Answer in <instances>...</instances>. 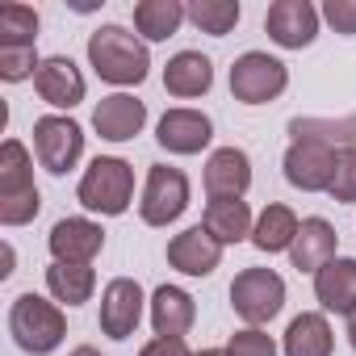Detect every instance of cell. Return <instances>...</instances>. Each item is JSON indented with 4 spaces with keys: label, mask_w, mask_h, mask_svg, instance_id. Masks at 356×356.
<instances>
[{
    "label": "cell",
    "mask_w": 356,
    "mask_h": 356,
    "mask_svg": "<svg viewBox=\"0 0 356 356\" xmlns=\"http://www.w3.org/2000/svg\"><path fill=\"white\" fill-rule=\"evenodd\" d=\"M88 63L92 72L105 80V84H118V88H134L147 80L151 72V51L138 34H130L126 26H101L88 34Z\"/></svg>",
    "instance_id": "obj_1"
},
{
    "label": "cell",
    "mask_w": 356,
    "mask_h": 356,
    "mask_svg": "<svg viewBox=\"0 0 356 356\" xmlns=\"http://www.w3.org/2000/svg\"><path fill=\"white\" fill-rule=\"evenodd\" d=\"M9 335H13V343L22 352L51 356L67 339V318H63L59 302H51L42 293H22L9 306Z\"/></svg>",
    "instance_id": "obj_2"
},
{
    "label": "cell",
    "mask_w": 356,
    "mask_h": 356,
    "mask_svg": "<svg viewBox=\"0 0 356 356\" xmlns=\"http://www.w3.org/2000/svg\"><path fill=\"white\" fill-rule=\"evenodd\" d=\"M76 202L88 214H105V218L126 214L134 202V168L118 155H97L76 185Z\"/></svg>",
    "instance_id": "obj_3"
},
{
    "label": "cell",
    "mask_w": 356,
    "mask_h": 356,
    "mask_svg": "<svg viewBox=\"0 0 356 356\" xmlns=\"http://www.w3.org/2000/svg\"><path fill=\"white\" fill-rule=\"evenodd\" d=\"M289 88V67L268 51H248L231 63V97L243 105H268Z\"/></svg>",
    "instance_id": "obj_4"
},
{
    "label": "cell",
    "mask_w": 356,
    "mask_h": 356,
    "mask_svg": "<svg viewBox=\"0 0 356 356\" xmlns=\"http://www.w3.org/2000/svg\"><path fill=\"white\" fill-rule=\"evenodd\" d=\"M231 306L248 327H264L285 306V281L273 268H243L231 281Z\"/></svg>",
    "instance_id": "obj_5"
},
{
    "label": "cell",
    "mask_w": 356,
    "mask_h": 356,
    "mask_svg": "<svg viewBox=\"0 0 356 356\" xmlns=\"http://www.w3.org/2000/svg\"><path fill=\"white\" fill-rule=\"evenodd\" d=\"M185 210H189V176L172 163H151L143 202H138V218L147 227H172Z\"/></svg>",
    "instance_id": "obj_6"
},
{
    "label": "cell",
    "mask_w": 356,
    "mask_h": 356,
    "mask_svg": "<svg viewBox=\"0 0 356 356\" xmlns=\"http://www.w3.org/2000/svg\"><path fill=\"white\" fill-rule=\"evenodd\" d=\"M34 155L51 176H67L84 155V130L67 113H47L34 122Z\"/></svg>",
    "instance_id": "obj_7"
},
{
    "label": "cell",
    "mask_w": 356,
    "mask_h": 356,
    "mask_svg": "<svg viewBox=\"0 0 356 356\" xmlns=\"http://www.w3.org/2000/svg\"><path fill=\"white\" fill-rule=\"evenodd\" d=\"M147 293L134 277H113L105 289H101V335L109 339H130L143 323V310H147Z\"/></svg>",
    "instance_id": "obj_8"
},
{
    "label": "cell",
    "mask_w": 356,
    "mask_h": 356,
    "mask_svg": "<svg viewBox=\"0 0 356 356\" xmlns=\"http://www.w3.org/2000/svg\"><path fill=\"white\" fill-rule=\"evenodd\" d=\"M335 163H339V151H331L323 143H310V138L289 143L285 159H281L285 181L293 189H302V193H327L331 181H335Z\"/></svg>",
    "instance_id": "obj_9"
},
{
    "label": "cell",
    "mask_w": 356,
    "mask_h": 356,
    "mask_svg": "<svg viewBox=\"0 0 356 356\" xmlns=\"http://www.w3.org/2000/svg\"><path fill=\"white\" fill-rule=\"evenodd\" d=\"M318 22L323 13L310 5V0H277V5H268L264 13V30L277 47L285 51H302L318 38Z\"/></svg>",
    "instance_id": "obj_10"
},
{
    "label": "cell",
    "mask_w": 356,
    "mask_h": 356,
    "mask_svg": "<svg viewBox=\"0 0 356 356\" xmlns=\"http://www.w3.org/2000/svg\"><path fill=\"white\" fill-rule=\"evenodd\" d=\"M214 138V122L202 113V109H168L155 126V143L168 151V155H197L206 151Z\"/></svg>",
    "instance_id": "obj_11"
},
{
    "label": "cell",
    "mask_w": 356,
    "mask_h": 356,
    "mask_svg": "<svg viewBox=\"0 0 356 356\" xmlns=\"http://www.w3.org/2000/svg\"><path fill=\"white\" fill-rule=\"evenodd\" d=\"M55 264H92L105 248V231L92 218H59L47 235Z\"/></svg>",
    "instance_id": "obj_12"
},
{
    "label": "cell",
    "mask_w": 356,
    "mask_h": 356,
    "mask_svg": "<svg viewBox=\"0 0 356 356\" xmlns=\"http://www.w3.org/2000/svg\"><path fill=\"white\" fill-rule=\"evenodd\" d=\"M222 252H227V248H222L202 222L168 239V264H172L176 273H185V277H210V273L222 264Z\"/></svg>",
    "instance_id": "obj_13"
},
{
    "label": "cell",
    "mask_w": 356,
    "mask_h": 356,
    "mask_svg": "<svg viewBox=\"0 0 356 356\" xmlns=\"http://www.w3.org/2000/svg\"><path fill=\"white\" fill-rule=\"evenodd\" d=\"M143 126H147V105L130 92L101 97L97 109H92V130L105 143H130L134 134H143Z\"/></svg>",
    "instance_id": "obj_14"
},
{
    "label": "cell",
    "mask_w": 356,
    "mask_h": 356,
    "mask_svg": "<svg viewBox=\"0 0 356 356\" xmlns=\"http://www.w3.org/2000/svg\"><path fill=\"white\" fill-rule=\"evenodd\" d=\"M252 189V155L243 147H218L206 159V193L210 197H243Z\"/></svg>",
    "instance_id": "obj_15"
},
{
    "label": "cell",
    "mask_w": 356,
    "mask_h": 356,
    "mask_svg": "<svg viewBox=\"0 0 356 356\" xmlns=\"http://www.w3.org/2000/svg\"><path fill=\"white\" fill-rule=\"evenodd\" d=\"M197 323V302L189 289L181 285H159L151 293V327L155 335H168V339H185Z\"/></svg>",
    "instance_id": "obj_16"
},
{
    "label": "cell",
    "mask_w": 356,
    "mask_h": 356,
    "mask_svg": "<svg viewBox=\"0 0 356 356\" xmlns=\"http://www.w3.org/2000/svg\"><path fill=\"white\" fill-rule=\"evenodd\" d=\"M314 298L327 314H352L356 310V256H335L314 273Z\"/></svg>",
    "instance_id": "obj_17"
},
{
    "label": "cell",
    "mask_w": 356,
    "mask_h": 356,
    "mask_svg": "<svg viewBox=\"0 0 356 356\" xmlns=\"http://www.w3.org/2000/svg\"><path fill=\"white\" fill-rule=\"evenodd\" d=\"M34 88H38V97H42L47 105H55V109H76V105L84 101V76H80V67H76L67 55L42 59V67H38V76H34Z\"/></svg>",
    "instance_id": "obj_18"
},
{
    "label": "cell",
    "mask_w": 356,
    "mask_h": 356,
    "mask_svg": "<svg viewBox=\"0 0 356 356\" xmlns=\"http://www.w3.org/2000/svg\"><path fill=\"white\" fill-rule=\"evenodd\" d=\"M339 252V235L327 218H302V231L289 248V264L298 273H318L323 264H331Z\"/></svg>",
    "instance_id": "obj_19"
},
{
    "label": "cell",
    "mask_w": 356,
    "mask_h": 356,
    "mask_svg": "<svg viewBox=\"0 0 356 356\" xmlns=\"http://www.w3.org/2000/svg\"><path fill=\"white\" fill-rule=\"evenodd\" d=\"M163 88L172 97H181V101H193V97H206L214 88V63L210 55L202 51H181V55H172L168 67H163Z\"/></svg>",
    "instance_id": "obj_20"
},
{
    "label": "cell",
    "mask_w": 356,
    "mask_h": 356,
    "mask_svg": "<svg viewBox=\"0 0 356 356\" xmlns=\"http://www.w3.org/2000/svg\"><path fill=\"white\" fill-rule=\"evenodd\" d=\"M281 352L285 356H331L335 352V331L327 323L323 310H302L285 335H281Z\"/></svg>",
    "instance_id": "obj_21"
},
{
    "label": "cell",
    "mask_w": 356,
    "mask_h": 356,
    "mask_svg": "<svg viewBox=\"0 0 356 356\" xmlns=\"http://www.w3.org/2000/svg\"><path fill=\"white\" fill-rule=\"evenodd\" d=\"M26 197H38L34 159H30L22 138H5L0 143V206L5 202H26Z\"/></svg>",
    "instance_id": "obj_22"
},
{
    "label": "cell",
    "mask_w": 356,
    "mask_h": 356,
    "mask_svg": "<svg viewBox=\"0 0 356 356\" xmlns=\"http://www.w3.org/2000/svg\"><path fill=\"white\" fill-rule=\"evenodd\" d=\"M202 227H206L222 248H231V243L252 239L256 218H252V206H248L243 197H210V202H206V218H202Z\"/></svg>",
    "instance_id": "obj_23"
},
{
    "label": "cell",
    "mask_w": 356,
    "mask_h": 356,
    "mask_svg": "<svg viewBox=\"0 0 356 356\" xmlns=\"http://www.w3.org/2000/svg\"><path fill=\"white\" fill-rule=\"evenodd\" d=\"M298 231H302L298 214H293L289 206L273 202V206H264V210H260V218H256V227H252V248H256V252H264V256L289 252V248H293V239H298Z\"/></svg>",
    "instance_id": "obj_24"
},
{
    "label": "cell",
    "mask_w": 356,
    "mask_h": 356,
    "mask_svg": "<svg viewBox=\"0 0 356 356\" xmlns=\"http://www.w3.org/2000/svg\"><path fill=\"white\" fill-rule=\"evenodd\" d=\"M289 138L293 143L310 138V143H323V147H331L339 155L356 151V109L343 113V118H293L289 122Z\"/></svg>",
    "instance_id": "obj_25"
},
{
    "label": "cell",
    "mask_w": 356,
    "mask_h": 356,
    "mask_svg": "<svg viewBox=\"0 0 356 356\" xmlns=\"http://www.w3.org/2000/svg\"><path fill=\"white\" fill-rule=\"evenodd\" d=\"M181 22H189L181 0H138L134 5V34L143 42H168Z\"/></svg>",
    "instance_id": "obj_26"
},
{
    "label": "cell",
    "mask_w": 356,
    "mask_h": 356,
    "mask_svg": "<svg viewBox=\"0 0 356 356\" xmlns=\"http://www.w3.org/2000/svg\"><path fill=\"white\" fill-rule=\"evenodd\" d=\"M47 293L63 306H84L97 293V273L92 264H51L47 268Z\"/></svg>",
    "instance_id": "obj_27"
},
{
    "label": "cell",
    "mask_w": 356,
    "mask_h": 356,
    "mask_svg": "<svg viewBox=\"0 0 356 356\" xmlns=\"http://www.w3.org/2000/svg\"><path fill=\"white\" fill-rule=\"evenodd\" d=\"M185 13H189V22H193L202 34H210V38H227V34L239 26L243 5H239V0H189Z\"/></svg>",
    "instance_id": "obj_28"
},
{
    "label": "cell",
    "mask_w": 356,
    "mask_h": 356,
    "mask_svg": "<svg viewBox=\"0 0 356 356\" xmlns=\"http://www.w3.org/2000/svg\"><path fill=\"white\" fill-rule=\"evenodd\" d=\"M38 38V9L9 0L0 5V51H17V47H34Z\"/></svg>",
    "instance_id": "obj_29"
},
{
    "label": "cell",
    "mask_w": 356,
    "mask_h": 356,
    "mask_svg": "<svg viewBox=\"0 0 356 356\" xmlns=\"http://www.w3.org/2000/svg\"><path fill=\"white\" fill-rule=\"evenodd\" d=\"M42 67L38 59V47H17V51H0V80L5 84H22V80H34Z\"/></svg>",
    "instance_id": "obj_30"
},
{
    "label": "cell",
    "mask_w": 356,
    "mask_h": 356,
    "mask_svg": "<svg viewBox=\"0 0 356 356\" xmlns=\"http://www.w3.org/2000/svg\"><path fill=\"white\" fill-rule=\"evenodd\" d=\"M227 356H277V339L264 327H243L227 339Z\"/></svg>",
    "instance_id": "obj_31"
},
{
    "label": "cell",
    "mask_w": 356,
    "mask_h": 356,
    "mask_svg": "<svg viewBox=\"0 0 356 356\" xmlns=\"http://www.w3.org/2000/svg\"><path fill=\"white\" fill-rule=\"evenodd\" d=\"M331 202L339 206H352L356 202V151H343L339 163H335V181H331Z\"/></svg>",
    "instance_id": "obj_32"
},
{
    "label": "cell",
    "mask_w": 356,
    "mask_h": 356,
    "mask_svg": "<svg viewBox=\"0 0 356 356\" xmlns=\"http://www.w3.org/2000/svg\"><path fill=\"white\" fill-rule=\"evenodd\" d=\"M323 22L335 30V34H356V0H323Z\"/></svg>",
    "instance_id": "obj_33"
},
{
    "label": "cell",
    "mask_w": 356,
    "mask_h": 356,
    "mask_svg": "<svg viewBox=\"0 0 356 356\" xmlns=\"http://www.w3.org/2000/svg\"><path fill=\"white\" fill-rule=\"evenodd\" d=\"M138 356H197L185 339H168V335H155L151 343H143Z\"/></svg>",
    "instance_id": "obj_34"
},
{
    "label": "cell",
    "mask_w": 356,
    "mask_h": 356,
    "mask_svg": "<svg viewBox=\"0 0 356 356\" xmlns=\"http://www.w3.org/2000/svg\"><path fill=\"white\" fill-rule=\"evenodd\" d=\"M348 343H352V352H356V310L348 314Z\"/></svg>",
    "instance_id": "obj_35"
},
{
    "label": "cell",
    "mask_w": 356,
    "mask_h": 356,
    "mask_svg": "<svg viewBox=\"0 0 356 356\" xmlns=\"http://www.w3.org/2000/svg\"><path fill=\"white\" fill-rule=\"evenodd\" d=\"M67 356H101V352H97V348H92V343H80V348H72V352H67Z\"/></svg>",
    "instance_id": "obj_36"
},
{
    "label": "cell",
    "mask_w": 356,
    "mask_h": 356,
    "mask_svg": "<svg viewBox=\"0 0 356 356\" xmlns=\"http://www.w3.org/2000/svg\"><path fill=\"white\" fill-rule=\"evenodd\" d=\"M197 356H227V348H206V352H197Z\"/></svg>",
    "instance_id": "obj_37"
}]
</instances>
